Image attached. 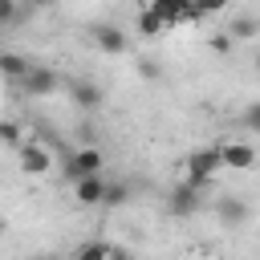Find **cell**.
I'll return each mask as SVG.
<instances>
[{
  "label": "cell",
  "instance_id": "obj_1",
  "mask_svg": "<svg viewBox=\"0 0 260 260\" xmlns=\"http://www.w3.org/2000/svg\"><path fill=\"white\" fill-rule=\"evenodd\" d=\"M16 167L24 171V175H49L53 171V150L41 142V138H20L16 142Z\"/></svg>",
  "mask_w": 260,
  "mask_h": 260
},
{
  "label": "cell",
  "instance_id": "obj_2",
  "mask_svg": "<svg viewBox=\"0 0 260 260\" xmlns=\"http://www.w3.org/2000/svg\"><path fill=\"white\" fill-rule=\"evenodd\" d=\"M20 85H24L28 98H49V93L61 89V73L49 69V65H32V61H28V69L20 73Z\"/></svg>",
  "mask_w": 260,
  "mask_h": 260
},
{
  "label": "cell",
  "instance_id": "obj_3",
  "mask_svg": "<svg viewBox=\"0 0 260 260\" xmlns=\"http://www.w3.org/2000/svg\"><path fill=\"white\" fill-rule=\"evenodd\" d=\"M215 154H219V167H228V171H252V167H256V146L244 142V138H228V142H219Z\"/></svg>",
  "mask_w": 260,
  "mask_h": 260
},
{
  "label": "cell",
  "instance_id": "obj_4",
  "mask_svg": "<svg viewBox=\"0 0 260 260\" xmlns=\"http://www.w3.org/2000/svg\"><path fill=\"white\" fill-rule=\"evenodd\" d=\"M215 171H223L215 146H203V150H195V154L187 158V183H195V187H207V183L215 179Z\"/></svg>",
  "mask_w": 260,
  "mask_h": 260
},
{
  "label": "cell",
  "instance_id": "obj_5",
  "mask_svg": "<svg viewBox=\"0 0 260 260\" xmlns=\"http://www.w3.org/2000/svg\"><path fill=\"white\" fill-rule=\"evenodd\" d=\"M102 167H106V154H102L98 146H81V150L69 154L65 175H69V179H81V175H93V171H102Z\"/></svg>",
  "mask_w": 260,
  "mask_h": 260
},
{
  "label": "cell",
  "instance_id": "obj_6",
  "mask_svg": "<svg viewBox=\"0 0 260 260\" xmlns=\"http://www.w3.org/2000/svg\"><path fill=\"white\" fill-rule=\"evenodd\" d=\"M89 37H93V45L102 49V53H126V45H130V37L118 28V24H110V20H102V24H93L89 28Z\"/></svg>",
  "mask_w": 260,
  "mask_h": 260
},
{
  "label": "cell",
  "instance_id": "obj_7",
  "mask_svg": "<svg viewBox=\"0 0 260 260\" xmlns=\"http://www.w3.org/2000/svg\"><path fill=\"white\" fill-rule=\"evenodd\" d=\"M102 191H106V179H102V171L73 179V199H77V207H102Z\"/></svg>",
  "mask_w": 260,
  "mask_h": 260
},
{
  "label": "cell",
  "instance_id": "obj_8",
  "mask_svg": "<svg viewBox=\"0 0 260 260\" xmlns=\"http://www.w3.org/2000/svg\"><path fill=\"white\" fill-rule=\"evenodd\" d=\"M199 191H203V187H195V183H179V187L167 195V211H171V215H195L199 203H203Z\"/></svg>",
  "mask_w": 260,
  "mask_h": 260
},
{
  "label": "cell",
  "instance_id": "obj_9",
  "mask_svg": "<svg viewBox=\"0 0 260 260\" xmlns=\"http://www.w3.org/2000/svg\"><path fill=\"white\" fill-rule=\"evenodd\" d=\"M69 98L81 110H102V102H106L102 85H93V81H69Z\"/></svg>",
  "mask_w": 260,
  "mask_h": 260
},
{
  "label": "cell",
  "instance_id": "obj_10",
  "mask_svg": "<svg viewBox=\"0 0 260 260\" xmlns=\"http://www.w3.org/2000/svg\"><path fill=\"white\" fill-rule=\"evenodd\" d=\"M223 32H228L232 41H252V37L260 32V20H256L252 12H240V16H232V20H228V28H223Z\"/></svg>",
  "mask_w": 260,
  "mask_h": 260
},
{
  "label": "cell",
  "instance_id": "obj_11",
  "mask_svg": "<svg viewBox=\"0 0 260 260\" xmlns=\"http://www.w3.org/2000/svg\"><path fill=\"white\" fill-rule=\"evenodd\" d=\"M219 219L228 223V228H240V223H248V203L244 199H236V195H228V199H219Z\"/></svg>",
  "mask_w": 260,
  "mask_h": 260
},
{
  "label": "cell",
  "instance_id": "obj_12",
  "mask_svg": "<svg viewBox=\"0 0 260 260\" xmlns=\"http://www.w3.org/2000/svg\"><path fill=\"white\" fill-rule=\"evenodd\" d=\"M146 8H154V12L162 16V24H167V28H175V24H183L187 0H146Z\"/></svg>",
  "mask_w": 260,
  "mask_h": 260
},
{
  "label": "cell",
  "instance_id": "obj_13",
  "mask_svg": "<svg viewBox=\"0 0 260 260\" xmlns=\"http://www.w3.org/2000/svg\"><path fill=\"white\" fill-rule=\"evenodd\" d=\"M77 256L81 260H102V256H126V248H118V244H106V240H89V244H81L77 248Z\"/></svg>",
  "mask_w": 260,
  "mask_h": 260
},
{
  "label": "cell",
  "instance_id": "obj_14",
  "mask_svg": "<svg viewBox=\"0 0 260 260\" xmlns=\"http://www.w3.org/2000/svg\"><path fill=\"white\" fill-rule=\"evenodd\" d=\"M138 32H142V37H162V32H167V24H162V16H158L154 8H146V4H142V12H138Z\"/></svg>",
  "mask_w": 260,
  "mask_h": 260
},
{
  "label": "cell",
  "instance_id": "obj_15",
  "mask_svg": "<svg viewBox=\"0 0 260 260\" xmlns=\"http://www.w3.org/2000/svg\"><path fill=\"white\" fill-rule=\"evenodd\" d=\"M28 69V57H20V53H0V77H8V81H20V73Z\"/></svg>",
  "mask_w": 260,
  "mask_h": 260
},
{
  "label": "cell",
  "instance_id": "obj_16",
  "mask_svg": "<svg viewBox=\"0 0 260 260\" xmlns=\"http://www.w3.org/2000/svg\"><path fill=\"white\" fill-rule=\"evenodd\" d=\"M122 203H130V183H106L102 207H122Z\"/></svg>",
  "mask_w": 260,
  "mask_h": 260
},
{
  "label": "cell",
  "instance_id": "obj_17",
  "mask_svg": "<svg viewBox=\"0 0 260 260\" xmlns=\"http://www.w3.org/2000/svg\"><path fill=\"white\" fill-rule=\"evenodd\" d=\"M20 138H24V126H20L16 118H0V142H4V146H16Z\"/></svg>",
  "mask_w": 260,
  "mask_h": 260
},
{
  "label": "cell",
  "instance_id": "obj_18",
  "mask_svg": "<svg viewBox=\"0 0 260 260\" xmlns=\"http://www.w3.org/2000/svg\"><path fill=\"white\" fill-rule=\"evenodd\" d=\"M191 4L199 8V16H219V12H228L232 0H191Z\"/></svg>",
  "mask_w": 260,
  "mask_h": 260
},
{
  "label": "cell",
  "instance_id": "obj_19",
  "mask_svg": "<svg viewBox=\"0 0 260 260\" xmlns=\"http://www.w3.org/2000/svg\"><path fill=\"white\" fill-rule=\"evenodd\" d=\"M211 49H215V53H232V49H236V41H232L228 32H215V37H211Z\"/></svg>",
  "mask_w": 260,
  "mask_h": 260
},
{
  "label": "cell",
  "instance_id": "obj_20",
  "mask_svg": "<svg viewBox=\"0 0 260 260\" xmlns=\"http://www.w3.org/2000/svg\"><path fill=\"white\" fill-rule=\"evenodd\" d=\"M244 126H248V130H260V102H252V106L244 110Z\"/></svg>",
  "mask_w": 260,
  "mask_h": 260
},
{
  "label": "cell",
  "instance_id": "obj_21",
  "mask_svg": "<svg viewBox=\"0 0 260 260\" xmlns=\"http://www.w3.org/2000/svg\"><path fill=\"white\" fill-rule=\"evenodd\" d=\"M16 20V0H0V28Z\"/></svg>",
  "mask_w": 260,
  "mask_h": 260
},
{
  "label": "cell",
  "instance_id": "obj_22",
  "mask_svg": "<svg viewBox=\"0 0 260 260\" xmlns=\"http://www.w3.org/2000/svg\"><path fill=\"white\" fill-rule=\"evenodd\" d=\"M138 73H142V77H150V81H154V77H158V65H154V61H150V57H142V61H138Z\"/></svg>",
  "mask_w": 260,
  "mask_h": 260
},
{
  "label": "cell",
  "instance_id": "obj_23",
  "mask_svg": "<svg viewBox=\"0 0 260 260\" xmlns=\"http://www.w3.org/2000/svg\"><path fill=\"white\" fill-rule=\"evenodd\" d=\"M37 4H49V0H37Z\"/></svg>",
  "mask_w": 260,
  "mask_h": 260
}]
</instances>
